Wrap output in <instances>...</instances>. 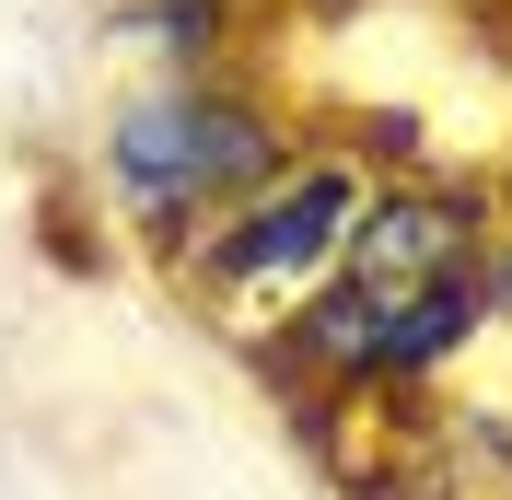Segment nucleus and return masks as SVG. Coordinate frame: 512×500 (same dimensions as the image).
<instances>
[{"label": "nucleus", "mask_w": 512, "mask_h": 500, "mask_svg": "<svg viewBox=\"0 0 512 500\" xmlns=\"http://www.w3.org/2000/svg\"><path fill=\"white\" fill-rule=\"evenodd\" d=\"M338 291L303 314V361L338 373H419L478 326V221L454 198H373L338 233Z\"/></svg>", "instance_id": "obj_1"}, {"label": "nucleus", "mask_w": 512, "mask_h": 500, "mask_svg": "<svg viewBox=\"0 0 512 500\" xmlns=\"http://www.w3.org/2000/svg\"><path fill=\"white\" fill-rule=\"evenodd\" d=\"M256 175H268V117L233 105V94H152V105L117 117V187H128V210H152V221L222 210Z\"/></svg>", "instance_id": "obj_2"}, {"label": "nucleus", "mask_w": 512, "mask_h": 500, "mask_svg": "<svg viewBox=\"0 0 512 500\" xmlns=\"http://www.w3.org/2000/svg\"><path fill=\"white\" fill-rule=\"evenodd\" d=\"M350 210H361L350 175H338V163H303L291 187H268V198L222 233V245H210V280H303L315 256H338Z\"/></svg>", "instance_id": "obj_3"}]
</instances>
